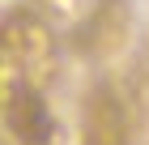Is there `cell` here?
Returning a JSON list of instances; mask_svg holds the SVG:
<instances>
[{"instance_id":"obj_1","label":"cell","mask_w":149,"mask_h":145,"mask_svg":"<svg viewBox=\"0 0 149 145\" xmlns=\"http://www.w3.org/2000/svg\"><path fill=\"white\" fill-rule=\"evenodd\" d=\"M4 81L0 85H38L47 90L56 73V43L38 17L30 13H13L4 22V60H0Z\"/></svg>"},{"instance_id":"obj_2","label":"cell","mask_w":149,"mask_h":145,"mask_svg":"<svg viewBox=\"0 0 149 145\" xmlns=\"http://www.w3.org/2000/svg\"><path fill=\"white\" fill-rule=\"evenodd\" d=\"M4 124L17 145H51V111L38 85H4Z\"/></svg>"},{"instance_id":"obj_3","label":"cell","mask_w":149,"mask_h":145,"mask_svg":"<svg viewBox=\"0 0 149 145\" xmlns=\"http://www.w3.org/2000/svg\"><path fill=\"white\" fill-rule=\"evenodd\" d=\"M85 145H124V115L107 90H98L85 107Z\"/></svg>"}]
</instances>
